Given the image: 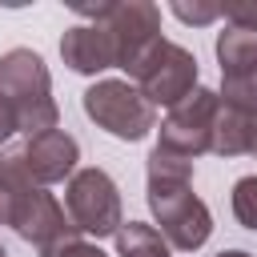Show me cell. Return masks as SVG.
I'll list each match as a JSON object with an SVG mask.
<instances>
[{
  "label": "cell",
  "mask_w": 257,
  "mask_h": 257,
  "mask_svg": "<svg viewBox=\"0 0 257 257\" xmlns=\"http://www.w3.org/2000/svg\"><path fill=\"white\" fill-rule=\"evenodd\" d=\"M0 96L16 112V133L40 137L52 133L60 120V108L52 100V76L40 52L32 48H8L0 56Z\"/></svg>",
  "instance_id": "obj_1"
},
{
  "label": "cell",
  "mask_w": 257,
  "mask_h": 257,
  "mask_svg": "<svg viewBox=\"0 0 257 257\" xmlns=\"http://www.w3.org/2000/svg\"><path fill=\"white\" fill-rule=\"evenodd\" d=\"M84 116L116 141H141L157 128V108L128 80H96L84 88Z\"/></svg>",
  "instance_id": "obj_2"
},
{
  "label": "cell",
  "mask_w": 257,
  "mask_h": 257,
  "mask_svg": "<svg viewBox=\"0 0 257 257\" xmlns=\"http://www.w3.org/2000/svg\"><path fill=\"white\" fill-rule=\"evenodd\" d=\"M64 213L76 225V233L88 237H116V229L124 225L120 213V189L104 169H76L64 181Z\"/></svg>",
  "instance_id": "obj_3"
},
{
  "label": "cell",
  "mask_w": 257,
  "mask_h": 257,
  "mask_svg": "<svg viewBox=\"0 0 257 257\" xmlns=\"http://www.w3.org/2000/svg\"><path fill=\"white\" fill-rule=\"evenodd\" d=\"M145 201H149L157 233L169 241V249L193 253L209 241L213 217H209V205L193 193V185H149Z\"/></svg>",
  "instance_id": "obj_4"
},
{
  "label": "cell",
  "mask_w": 257,
  "mask_h": 257,
  "mask_svg": "<svg viewBox=\"0 0 257 257\" xmlns=\"http://www.w3.org/2000/svg\"><path fill=\"white\" fill-rule=\"evenodd\" d=\"M116 40V68L128 72V80L141 72V64L161 48V8L149 0H112L108 16L96 20Z\"/></svg>",
  "instance_id": "obj_5"
},
{
  "label": "cell",
  "mask_w": 257,
  "mask_h": 257,
  "mask_svg": "<svg viewBox=\"0 0 257 257\" xmlns=\"http://www.w3.org/2000/svg\"><path fill=\"white\" fill-rule=\"evenodd\" d=\"M217 108H221V96H217L213 88L197 84L185 100H177V104L169 108V116L161 120L157 145H161V149H173V153H181V157H189V161L205 157V153H209V128H213Z\"/></svg>",
  "instance_id": "obj_6"
},
{
  "label": "cell",
  "mask_w": 257,
  "mask_h": 257,
  "mask_svg": "<svg viewBox=\"0 0 257 257\" xmlns=\"http://www.w3.org/2000/svg\"><path fill=\"white\" fill-rule=\"evenodd\" d=\"M133 80H137L141 96H145L153 108H157V104L173 108L177 100H185V96L197 88V56H193L189 48L173 44V40H161V48L141 64V72H137Z\"/></svg>",
  "instance_id": "obj_7"
},
{
  "label": "cell",
  "mask_w": 257,
  "mask_h": 257,
  "mask_svg": "<svg viewBox=\"0 0 257 257\" xmlns=\"http://www.w3.org/2000/svg\"><path fill=\"white\" fill-rule=\"evenodd\" d=\"M12 229H16L40 257H60L72 241H80V233H76V225L68 221L64 205H60L48 189H36V193H32V201L20 209V217H16Z\"/></svg>",
  "instance_id": "obj_8"
},
{
  "label": "cell",
  "mask_w": 257,
  "mask_h": 257,
  "mask_svg": "<svg viewBox=\"0 0 257 257\" xmlns=\"http://www.w3.org/2000/svg\"><path fill=\"white\" fill-rule=\"evenodd\" d=\"M20 149H24L28 173H32V181H36L40 189H44V185H56V181H68V177L76 173V161H80V145H76V137L64 133V128L28 137Z\"/></svg>",
  "instance_id": "obj_9"
},
{
  "label": "cell",
  "mask_w": 257,
  "mask_h": 257,
  "mask_svg": "<svg viewBox=\"0 0 257 257\" xmlns=\"http://www.w3.org/2000/svg\"><path fill=\"white\" fill-rule=\"evenodd\" d=\"M60 60L80 76H96L116 68V40L104 24H72L60 36Z\"/></svg>",
  "instance_id": "obj_10"
},
{
  "label": "cell",
  "mask_w": 257,
  "mask_h": 257,
  "mask_svg": "<svg viewBox=\"0 0 257 257\" xmlns=\"http://www.w3.org/2000/svg\"><path fill=\"white\" fill-rule=\"evenodd\" d=\"M40 185L28 173L24 149H0V225H16L20 209L32 201Z\"/></svg>",
  "instance_id": "obj_11"
},
{
  "label": "cell",
  "mask_w": 257,
  "mask_h": 257,
  "mask_svg": "<svg viewBox=\"0 0 257 257\" xmlns=\"http://www.w3.org/2000/svg\"><path fill=\"white\" fill-rule=\"evenodd\" d=\"M217 64H221V76L253 72V68H257V32L225 24V28L217 32Z\"/></svg>",
  "instance_id": "obj_12"
},
{
  "label": "cell",
  "mask_w": 257,
  "mask_h": 257,
  "mask_svg": "<svg viewBox=\"0 0 257 257\" xmlns=\"http://www.w3.org/2000/svg\"><path fill=\"white\" fill-rule=\"evenodd\" d=\"M112 241H116V257H173L157 225H145V221H124Z\"/></svg>",
  "instance_id": "obj_13"
},
{
  "label": "cell",
  "mask_w": 257,
  "mask_h": 257,
  "mask_svg": "<svg viewBox=\"0 0 257 257\" xmlns=\"http://www.w3.org/2000/svg\"><path fill=\"white\" fill-rule=\"evenodd\" d=\"M245 128H249V116L221 104L217 116H213V128H209V153H217V157H241L245 153Z\"/></svg>",
  "instance_id": "obj_14"
},
{
  "label": "cell",
  "mask_w": 257,
  "mask_h": 257,
  "mask_svg": "<svg viewBox=\"0 0 257 257\" xmlns=\"http://www.w3.org/2000/svg\"><path fill=\"white\" fill-rule=\"evenodd\" d=\"M145 173H149V185H193V161L161 145H153Z\"/></svg>",
  "instance_id": "obj_15"
},
{
  "label": "cell",
  "mask_w": 257,
  "mask_h": 257,
  "mask_svg": "<svg viewBox=\"0 0 257 257\" xmlns=\"http://www.w3.org/2000/svg\"><path fill=\"white\" fill-rule=\"evenodd\" d=\"M221 104L225 108H237L245 116H257V68L253 72H233V76H221Z\"/></svg>",
  "instance_id": "obj_16"
},
{
  "label": "cell",
  "mask_w": 257,
  "mask_h": 257,
  "mask_svg": "<svg viewBox=\"0 0 257 257\" xmlns=\"http://www.w3.org/2000/svg\"><path fill=\"white\" fill-rule=\"evenodd\" d=\"M233 217L257 233V177H241L233 185Z\"/></svg>",
  "instance_id": "obj_17"
},
{
  "label": "cell",
  "mask_w": 257,
  "mask_h": 257,
  "mask_svg": "<svg viewBox=\"0 0 257 257\" xmlns=\"http://www.w3.org/2000/svg\"><path fill=\"white\" fill-rule=\"evenodd\" d=\"M169 12L177 20H185V24H213L221 16V4H185V0H173Z\"/></svg>",
  "instance_id": "obj_18"
},
{
  "label": "cell",
  "mask_w": 257,
  "mask_h": 257,
  "mask_svg": "<svg viewBox=\"0 0 257 257\" xmlns=\"http://www.w3.org/2000/svg\"><path fill=\"white\" fill-rule=\"evenodd\" d=\"M221 16H225V24H233V28H249V32H257V0L221 4Z\"/></svg>",
  "instance_id": "obj_19"
},
{
  "label": "cell",
  "mask_w": 257,
  "mask_h": 257,
  "mask_svg": "<svg viewBox=\"0 0 257 257\" xmlns=\"http://www.w3.org/2000/svg\"><path fill=\"white\" fill-rule=\"evenodd\" d=\"M16 133V112H12V104L0 96V149H4V141Z\"/></svg>",
  "instance_id": "obj_20"
},
{
  "label": "cell",
  "mask_w": 257,
  "mask_h": 257,
  "mask_svg": "<svg viewBox=\"0 0 257 257\" xmlns=\"http://www.w3.org/2000/svg\"><path fill=\"white\" fill-rule=\"evenodd\" d=\"M60 257H108V253H104L100 245H92V241H72Z\"/></svg>",
  "instance_id": "obj_21"
},
{
  "label": "cell",
  "mask_w": 257,
  "mask_h": 257,
  "mask_svg": "<svg viewBox=\"0 0 257 257\" xmlns=\"http://www.w3.org/2000/svg\"><path fill=\"white\" fill-rule=\"evenodd\" d=\"M245 153L257 157V116H249V128H245Z\"/></svg>",
  "instance_id": "obj_22"
},
{
  "label": "cell",
  "mask_w": 257,
  "mask_h": 257,
  "mask_svg": "<svg viewBox=\"0 0 257 257\" xmlns=\"http://www.w3.org/2000/svg\"><path fill=\"white\" fill-rule=\"evenodd\" d=\"M217 257H253V253H245V249H225V253H217Z\"/></svg>",
  "instance_id": "obj_23"
},
{
  "label": "cell",
  "mask_w": 257,
  "mask_h": 257,
  "mask_svg": "<svg viewBox=\"0 0 257 257\" xmlns=\"http://www.w3.org/2000/svg\"><path fill=\"white\" fill-rule=\"evenodd\" d=\"M0 257H8V253H4V245H0Z\"/></svg>",
  "instance_id": "obj_24"
}]
</instances>
